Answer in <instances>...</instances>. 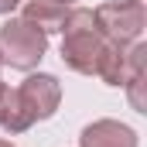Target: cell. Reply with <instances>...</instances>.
Listing matches in <instances>:
<instances>
[{
    "mask_svg": "<svg viewBox=\"0 0 147 147\" xmlns=\"http://www.w3.org/2000/svg\"><path fill=\"white\" fill-rule=\"evenodd\" d=\"M58 3H65V7H72V3H75V0H58Z\"/></svg>",
    "mask_w": 147,
    "mask_h": 147,
    "instance_id": "8fae6325",
    "label": "cell"
},
{
    "mask_svg": "<svg viewBox=\"0 0 147 147\" xmlns=\"http://www.w3.org/2000/svg\"><path fill=\"white\" fill-rule=\"evenodd\" d=\"M58 103H62V86H58L55 75H48V72L28 75L17 89L7 92L0 127L7 134H24L38 120H51L55 110H58Z\"/></svg>",
    "mask_w": 147,
    "mask_h": 147,
    "instance_id": "6da1fadb",
    "label": "cell"
},
{
    "mask_svg": "<svg viewBox=\"0 0 147 147\" xmlns=\"http://www.w3.org/2000/svg\"><path fill=\"white\" fill-rule=\"evenodd\" d=\"M123 72H127V48H116V45L106 41L96 75H99L106 86H123Z\"/></svg>",
    "mask_w": 147,
    "mask_h": 147,
    "instance_id": "ba28073f",
    "label": "cell"
},
{
    "mask_svg": "<svg viewBox=\"0 0 147 147\" xmlns=\"http://www.w3.org/2000/svg\"><path fill=\"white\" fill-rule=\"evenodd\" d=\"M62 62L79 75H96L106 38L96 31V17L89 7H69V17L62 24Z\"/></svg>",
    "mask_w": 147,
    "mask_h": 147,
    "instance_id": "7a4b0ae2",
    "label": "cell"
},
{
    "mask_svg": "<svg viewBox=\"0 0 147 147\" xmlns=\"http://www.w3.org/2000/svg\"><path fill=\"white\" fill-rule=\"evenodd\" d=\"M24 0H0V14H10V10H17Z\"/></svg>",
    "mask_w": 147,
    "mask_h": 147,
    "instance_id": "9c48e42d",
    "label": "cell"
},
{
    "mask_svg": "<svg viewBox=\"0 0 147 147\" xmlns=\"http://www.w3.org/2000/svg\"><path fill=\"white\" fill-rule=\"evenodd\" d=\"M45 51H48V34H41L24 17H10L0 28V65L31 72L45 58Z\"/></svg>",
    "mask_w": 147,
    "mask_h": 147,
    "instance_id": "3957f363",
    "label": "cell"
},
{
    "mask_svg": "<svg viewBox=\"0 0 147 147\" xmlns=\"http://www.w3.org/2000/svg\"><path fill=\"white\" fill-rule=\"evenodd\" d=\"M96 17V31L106 38L116 48H127L134 41H140L147 24V10L144 0H110V3H99L92 10Z\"/></svg>",
    "mask_w": 147,
    "mask_h": 147,
    "instance_id": "277c9868",
    "label": "cell"
},
{
    "mask_svg": "<svg viewBox=\"0 0 147 147\" xmlns=\"http://www.w3.org/2000/svg\"><path fill=\"white\" fill-rule=\"evenodd\" d=\"M28 24H34L41 34H55L62 31L65 17H69V7L58 3V0H24V14H21Z\"/></svg>",
    "mask_w": 147,
    "mask_h": 147,
    "instance_id": "52a82bcc",
    "label": "cell"
},
{
    "mask_svg": "<svg viewBox=\"0 0 147 147\" xmlns=\"http://www.w3.org/2000/svg\"><path fill=\"white\" fill-rule=\"evenodd\" d=\"M0 147H14V144H10V140H0Z\"/></svg>",
    "mask_w": 147,
    "mask_h": 147,
    "instance_id": "7c38bea8",
    "label": "cell"
},
{
    "mask_svg": "<svg viewBox=\"0 0 147 147\" xmlns=\"http://www.w3.org/2000/svg\"><path fill=\"white\" fill-rule=\"evenodd\" d=\"M144 79H147V45H144V41H134V45H127V72H123V89H127L130 106H134L137 113H147Z\"/></svg>",
    "mask_w": 147,
    "mask_h": 147,
    "instance_id": "5b68a950",
    "label": "cell"
},
{
    "mask_svg": "<svg viewBox=\"0 0 147 147\" xmlns=\"http://www.w3.org/2000/svg\"><path fill=\"white\" fill-rule=\"evenodd\" d=\"M7 92H10V89H7V82H0V116H3V103H7Z\"/></svg>",
    "mask_w": 147,
    "mask_h": 147,
    "instance_id": "30bf717a",
    "label": "cell"
},
{
    "mask_svg": "<svg viewBox=\"0 0 147 147\" xmlns=\"http://www.w3.org/2000/svg\"><path fill=\"white\" fill-rule=\"evenodd\" d=\"M79 147H137V134L120 120H96L82 130Z\"/></svg>",
    "mask_w": 147,
    "mask_h": 147,
    "instance_id": "8992f818",
    "label": "cell"
}]
</instances>
